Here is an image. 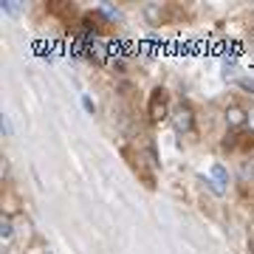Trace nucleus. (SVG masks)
Returning a JSON list of instances; mask_svg holds the SVG:
<instances>
[{"mask_svg": "<svg viewBox=\"0 0 254 254\" xmlns=\"http://www.w3.org/2000/svg\"><path fill=\"white\" fill-rule=\"evenodd\" d=\"M82 105H85V110H88V113H93V102L88 99V96H82Z\"/></svg>", "mask_w": 254, "mask_h": 254, "instance_id": "nucleus-9", "label": "nucleus"}, {"mask_svg": "<svg viewBox=\"0 0 254 254\" xmlns=\"http://www.w3.org/2000/svg\"><path fill=\"white\" fill-rule=\"evenodd\" d=\"M164 113H167V96H164V91H153V99H150V116H153V122H161Z\"/></svg>", "mask_w": 254, "mask_h": 254, "instance_id": "nucleus-3", "label": "nucleus"}, {"mask_svg": "<svg viewBox=\"0 0 254 254\" xmlns=\"http://www.w3.org/2000/svg\"><path fill=\"white\" fill-rule=\"evenodd\" d=\"M11 235H14V223H11L9 215H3V218H0V237H3V243H9Z\"/></svg>", "mask_w": 254, "mask_h": 254, "instance_id": "nucleus-5", "label": "nucleus"}, {"mask_svg": "<svg viewBox=\"0 0 254 254\" xmlns=\"http://www.w3.org/2000/svg\"><path fill=\"white\" fill-rule=\"evenodd\" d=\"M206 184L212 187L215 195H223V192H226L229 175H226V170H223V164H212V181H206Z\"/></svg>", "mask_w": 254, "mask_h": 254, "instance_id": "nucleus-2", "label": "nucleus"}, {"mask_svg": "<svg viewBox=\"0 0 254 254\" xmlns=\"http://www.w3.org/2000/svg\"><path fill=\"white\" fill-rule=\"evenodd\" d=\"M102 11H105L108 17H113V20H119V17H122V14H119V9H113V6H108V3L102 6Z\"/></svg>", "mask_w": 254, "mask_h": 254, "instance_id": "nucleus-7", "label": "nucleus"}, {"mask_svg": "<svg viewBox=\"0 0 254 254\" xmlns=\"http://www.w3.org/2000/svg\"><path fill=\"white\" fill-rule=\"evenodd\" d=\"M161 14H164L161 3H147V6H144V17L150 20V23H158V20H161Z\"/></svg>", "mask_w": 254, "mask_h": 254, "instance_id": "nucleus-6", "label": "nucleus"}, {"mask_svg": "<svg viewBox=\"0 0 254 254\" xmlns=\"http://www.w3.org/2000/svg\"><path fill=\"white\" fill-rule=\"evenodd\" d=\"M226 125L229 127H240V125H246V110L243 108H237V105H232V108H226Z\"/></svg>", "mask_w": 254, "mask_h": 254, "instance_id": "nucleus-4", "label": "nucleus"}, {"mask_svg": "<svg viewBox=\"0 0 254 254\" xmlns=\"http://www.w3.org/2000/svg\"><path fill=\"white\" fill-rule=\"evenodd\" d=\"M246 125L252 127V133H254V108H252V110H246Z\"/></svg>", "mask_w": 254, "mask_h": 254, "instance_id": "nucleus-8", "label": "nucleus"}, {"mask_svg": "<svg viewBox=\"0 0 254 254\" xmlns=\"http://www.w3.org/2000/svg\"><path fill=\"white\" fill-rule=\"evenodd\" d=\"M170 119H173V127L178 130V133H190L192 125H195V119H192V110L187 108V105H175V108L170 110Z\"/></svg>", "mask_w": 254, "mask_h": 254, "instance_id": "nucleus-1", "label": "nucleus"}, {"mask_svg": "<svg viewBox=\"0 0 254 254\" xmlns=\"http://www.w3.org/2000/svg\"><path fill=\"white\" fill-rule=\"evenodd\" d=\"M46 254H54V252H46Z\"/></svg>", "mask_w": 254, "mask_h": 254, "instance_id": "nucleus-10", "label": "nucleus"}]
</instances>
